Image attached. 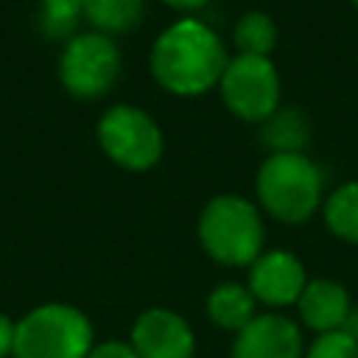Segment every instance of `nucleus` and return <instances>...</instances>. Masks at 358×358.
<instances>
[{
    "label": "nucleus",
    "mask_w": 358,
    "mask_h": 358,
    "mask_svg": "<svg viewBox=\"0 0 358 358\" xmlns=\"http://www.w3.org/2000/svg\"><path fill=\"white\" fill-rule=\"evenodd\" d=\"M227 62L229 56L221 36L196 17L168 25L151 48V76L162 90L179 98L218 87Z\"/></svg>",
    "instance_id": "f257e3e1"
},
{
    "label": "nucleus",
    "mask_w": 358,
    "mask_h": 358,
    "mask_svg": "<svg viewBox=\"0 0 358 358\" xmlns=\"http://www.w3.org/2000/svg\"><path fill=\"white\" fill-rule=\"evenodd\" d=\"M232 42H235L238 53H246V56H271V50L277 45V22L266 11H246L235 22Z\"/></svg>",
    "instance_id": "dca6fc26"
},
{
    "label": "nucleus",
    "mask_w": 358,
    "mask_h": 358,
    "mask_svg": "<svg viewBox=\"0 0 358 358\" xmlns=\"http://www.w3.org/2000/svg\"><path fill=\"white\" fill-rule=\"evenodd\" d=\"M87 358H140V355L134 352L131 344H123V341H106V344L92 347Z\"/></svg>",
    "instance_id": "6ab92c4d"
},
{
    "label": "nucleus",
    "mask_w": 358,
    "mask_h": 358,
    "mask_svg": "<svg viewBox=\"0 0 358 358\" xmlns=\"http://www.w3.org/2000/svg\"><path fill=\"white\" fill-rule=\"evenodd\" d=\"M14 330L17 324H11V319L0 313V358H6L14 350Z\"/></svg>",
    "instance_id": "aec40b11"
},
{
    "label": "nucleus",
    "mask_w": 358,
    "mask_h": 358,
    "mask_svg": "<svg viewBox=\"0 0 358 358\" xmlns=\"http://www.w3.org/2000/svg\"><path fill=\"white\" fill-rule=\"evenodd\" d=\"M98 143L126 171H148L162 159V129L140 106L117 103L98 120Z\"/></svg>",
    "instance_id": "39448f33"
},
{
    "label": "nucleus",
    "mask_w": 358,
    "mask_h": 358,
    "mask_svg": "<svg viewBox=\"0 0 358 358\" xmlns=\"http://www.w3.org/2000/svg\"><path fill=\"white\" fill-rule=\"evenodd\" d=\"M302 336L285 316H255L235 338L232 358H299Z\"/></svg>",
    "instance_id": "9d476101"
},
{
    "label": "nucleus",
    "mask_w": 358,
    "mask_h": 358,
    "mask_svg": "<svg viewBox=\"0 0 358 358\" xmlns=\"http://www.w3.org/2000/svg\"><path fill=\"white\" fill-rule=\"evenodd\" d=\"M260 210L235 193L210 199L199 215V241L204 252L224 266H252L263 255Z\"/></svg>",
    "instance_id": "7ed1b4c3"
},
{
    "label": "nucleus",
    "mask_w": 358,
    "mask_h": 358,
    "mask_svg": "<svg viewBox=\"0 0 358 358\" xmlns=\"http://www.w3.org/2000/svg\"><path fill=\"white\" fill-rule=\"evenodd\" d=\"M131 347L140 358H193V333L179 313L154 308L137 319Z\"/></svg>",
    "instance_id": "1a4fd4ad"
},
{
    "label": "nucleus",
    "mask_w": 358,
    "mask_h": 358,
    "mask_svg": "<svg viewBox=\"0 0 358 358\" xmlns=\"http://www.w3.org/2000/svg\"><path fill=\"white\" fill-rule=\"evenodd\" d=\"M92 350V327L78 308L42 305L17 322L14 358H87Z\"/></svg>",
    "instance_id": "20e7f679"
},
{
    "label": "nucleus",
    "mask_w": 358,
    "mask_h": 358,
    "mask_svg": "<svg viewBox=\"0 0 358 358\" xmlns=\"http://www.w3.org/2000/svg\"><path fill=\"white\" fill-rule=\"evenodd\" d=\"M59 76L67 92L78 98H98L112 90L120 76V50L106 34H78L62 53Z\"/></svg>",
    "instance_id": "0eeeda50"
},
{
    "label": "nucleus",
    "mask_w": 358,
    "mask_h": 358,
    "mask_svg": "<svg viewBox=\"0 0 358 358\" xmlns=\"http://www.w3.org/2000/svg\"><path fill=\"white\" fill-rule=\"evenodd\" d=\"M143 0H84V17L98 34H126L143 20Z\"/></svg>",
    "instance_id": "4468645a"
},
{
    "label": "nucleus",
    "mask_w": 358,
    "mask_h": 358,
    "mask_svg": "<svg viewBox=\"0 0 358 358\" xmlns=\"http://www.w3.org/2000/svg\"><path fill=\"white\" fill-rule=\"evenodd\" d=\"M207 313L210 319L224 327V330H235L241 333L252 319H255V296L246 285L238 282H224L218 285L210 299H207Z\"/></svg>",
    "instance_id": "f8f14e48"
},
{
    "label": "nucleus",
    "mask_w": 358,
    "mask_h": 358,
    "mask_svg": "<svg viewBox=\"0 0 358 358\" xmlns=\"http://www.w3.org/2000/svg\"><path fill=\"white\" fill-rule=\"evenodd\" d=\"M305 285H308L305 266L291 252L268 249L249 266V291L255 299L266 305L274 308L291 305L302 296Z\"/></svg>",
    "instance_id": "6e6552de"
},
{
    "label": "nucleus",
    "mask_w": 358,
    "mask_h": 358,
    "mask_svg": "<svg viewBox=\"0 0 358 358\" xmlns=\"http://www.w3.org/2000/svg\"><path fill=\"white\" fill-rule=\"evenodd\" d=\"M263 143L271 154H302L308 143V120L299 109H277L263 123Z\"/></svg>",
    "instance_id": "ddd939ff"
},
{
    "label": "nucleus",
    "mask_w": 358,
    "mask_h": 358,
    "mask_svg": "<svg viewBox=\"0 0 358 358\" xmlns=\"http://www.w3.org/2000/svg\"><path fill=\"white\" fill-rule=\"evenodd\" d=\"M84 14V0H42V31L53 39L76 31L78 17Z\"/></svg>",
    "instance_id": "f3484780"
},
{
    "label": "nucleus",
    "mask_w": 358,
    "mask_h": 358,
    "mask_svg": "<svg viewBox=\"0 0 358 358\" xmlns=\"http://www.w3.org/2000/svg\"><path fill=\"white\" fill-rule=\"evenodd\" d=\"M308 358H358V338L344 330L322 333L308 350Z\"/></svg>",
    "instance_id": "a211bd4d"
},
{
    "label": "nucleus",
    "mask_w": 358,
    "mask_h": 358,
    "mask_svg": "<svg viewBox=\"0 0 358 358\" xmlns=\"http://www.w3.org/2000/svg\"><path fill=\"white\" fill-rule=\"evenodd\" d=\"M352 6H355V8H358V0H352Z\"/></svg>",
    "instance_id": "4be33fe9"
},
{
    "label": "nucleus",
    "mask_w": 358,
    "mask_h": 358,
    "mask_svg": "<svg viewBox=\"0 0 358 358\" xmlns=\"http://www.w3.org/2000/svg\"><path fill=\"white\" fill-rule=\"evenodd\" d=\"M324 224L336 238L358 243V179L338 185L324 199Z\"/></svg>",
    "instance_id": "2eb2a0df"
},
{
    "label": "nucleus",
    "mask_w": 358,
    "mask_h": 358,
    "mask_svg": "<svg viewBox=\"0 0 358 358\" xmlns=\"http://www.w3.org/2000/svg\"><path fill=\"white\" fill-rule=\"evenodd\" d=\"M322 171L310 157H305V151L268 154L255 179L260 207L282 224L308 221L322 204Z\"/></svg>",
    "instance_id": "f03ea898"
},
{
    "label": "nucleus",
    "mask_w": 358,
    "mask_h": 358,
    "mask_svg": "<svg viewBox=\"0 0 358 358\" xmlns=\"http://www.w3.org/2000/svg\"><path fill=\"white\" fill-rule=\"evenodd\" d=\"M302 322L316 333L341 330L350 316V296L336 280H313L296 299Z\"/></svg>",
    "instance_id": "9b49d317"
},
{
    "label": "nucleus",
    "mask_w": 358,
    "mask_h": 358,
    "mask_svg": "<svg viewBox=\"0 0 358 358\" xmlns=\"http://www.w3.org/2000/svg\"><path fill=\"white\" fill-rule=\"evenodd\" d=\"M162 3L171 6V8H179V11H196V8L207 6L210 0H162Z\"/></svg>",
    "instance_id": "412c9836"
},
{
    "label": "nucleus",
    "mask_w": 358,
    "mask_h": 358,
    "mask_svg": "<svg viewBox=\"0 0 358 358\" xmlns=\"http://www.w3.org/2000/svg\"><path fill=\"white\" fill-rule=\"evenodd\" d=\"M218 90L224 106L246 123H266L280 109V73L271 56H232Z\"/></svg>",
    "instance_id": "423d86ee"
}]
</instances>
